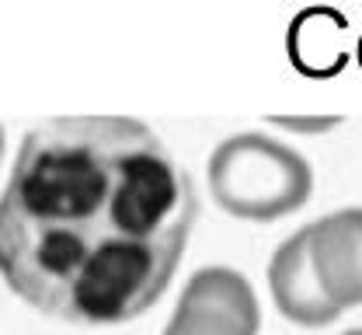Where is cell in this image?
Returning <instances> with one entry per match:
<instances>
[{
	"label": "cell",
	"instance_id": "obj_4",
	"mask_svg": "<svg viewBox=\"0 0 362 335\" xmlns=\"http://www.w3.org/2000/svg\"><path fill=\"white\" fill-rule=\"evenodd\" d=\"M269 287H272V297H275V307L289 322H296V325L317 329V325H331L341 314L324 297V290H320V283L314 276L307 227L296 231L293 238H286L275 248L272 266H269Z\"/></svg>",
	"mask_w": 362,
	"mask_h": 335
},
{
	"label": "cell",
	"instance_id": "obj_3",
	"mask_svg": "<svg viewBox=\"0 0 362 335\" xmlns=\"http://www.w3.org/2000/svg\"><path fill=\"white\" fill-rule=\"evenodd\" d=\"M310 266L324 297L345 311L362 304V210H338L307 227Z\"/></svg>",
	"mask_w": 362,
	"mask_h": 335
},
{
	"label": "cell",
	"instance_id": "obj_1",
	"mask_svg": "<svg viewBox=\"0 0 362 335\" xmlns=\"http://www.w3.org/2000/svg\"><path fill=\"white\" fill-rule=\"evenodd\" d=\"M199 213L164 140L126 115H59L28 130L0 195V276L74 325L153 307Z\"/></svg>",
	"mask_w": 362,
	"mask_h": 335
},
{
	"label": "cell",
	"instance_id": "obj_5",
	"mask_svg": "<svg viewBox=\"0 0 362 335\" xmlns=\"http://www.w3.org/2000/svg\"><path fill=\"white\" fill-rule=\"evenodd\" d=\"M181 304L188 307H206V311H216L230 322H237L240 329L258 335L262 325V314H258V300H255V290L251 283L223 266H213V269H199L188 287L181 293Z\"/></svg>",
	"mask_w": 362,
	"mask_h": 335
},
{
	"label": "cell",
	"instance_id": "obj_7",
	"mask_svg": "<svg viewBox=\"0 0 362 335\" xmlns=\"http://www.w3.org/2000/svg\"><path fill=\"white\" fill-rule=\"evenodd\" d=\"M272 123L282 126V130H293V133H327L341 119H334V115H314V119H307V115H275Z\"/></svg>",
	"mask_w": 362,
	"mask_h": 335
},
{
	"label": "cell",
	"instance_id": "obj_9",
	"mask_svg": "<svg viewBox=\"0 0 362 335\" xmlns=\"http://www.w3.org/2000/svg\"><path fill=\"white\" fill-rule=\"evenodd\" d=\"M345 335H362V329H352V332H345Z\"/></svg>",
	"mask_w": 362,
	"mask_h": 335
},
{
	"label": "cell",
	"instance_id": "obj_6",
	"mask_svg": "<svg viewBox=\"0 0 362 335\" xmlns=\"http://www.w3.org/2000/svg\"><path fill=\"white\" fill-rule=\"evenodd\" d=\"M164 335H255L247 329H240L237 322H230L216 311H206V307H188L178 304V311L171 314Z\"/></svg>",
	"mask_w": 362,
	"mask_h": 335
},
{
	"label": "cell",
	"instance_id": "obj_2",
	"mask_svg": "<svg viewBox=\"0 0 362 335\" xmlns=\"http://www.w3.org/2000/svg\"><path fill=\"white\" fill-rule=\"evenodd\" d=\"M314 189L310 164L262 133L226 137L209 157V192L240 220H279L300 210Z\"/></svg>",
	"mask_w": 362,
	"mask_h": 335
},
{
	"label": "cell",
	"instance_id": "obj_8",
	"mask_svg": "<svg viewBox=\"0 0 362 335\" xmlns=\"http://www.w3.org/2000/svg\"><path fill=\"white\" fill-rule=\"evenodd\" d=\"M0 161H4V126H0Z\"/></svg>",
	"mask_w": 362,
	"mask_h": 335
}]
</instances>
